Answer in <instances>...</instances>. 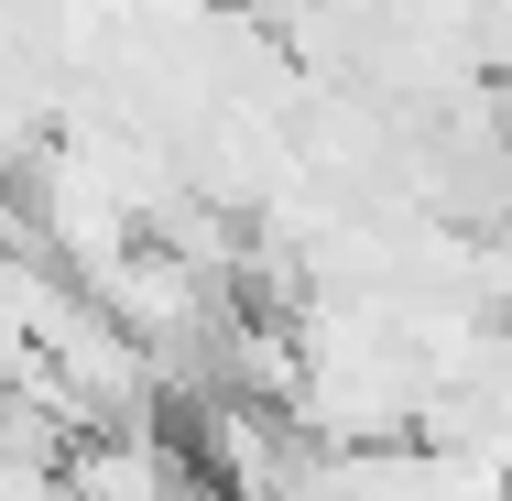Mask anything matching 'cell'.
<instances>
[{"instance_id": "cell-1", "label": "cell", "mask_w": 512, "mask_h": 501, "mask_svg": "<svg viewBox=\"0 0 512 501\" xmlns=\"http://www.w3.org/2000/svg\"><path fill=\"white\" fill-rule=\"evenodd\" d=\"M197 480L175 469V447L153 425H120V436H88L66 458V501H186Z\"/></svg>"}]
</instances>
